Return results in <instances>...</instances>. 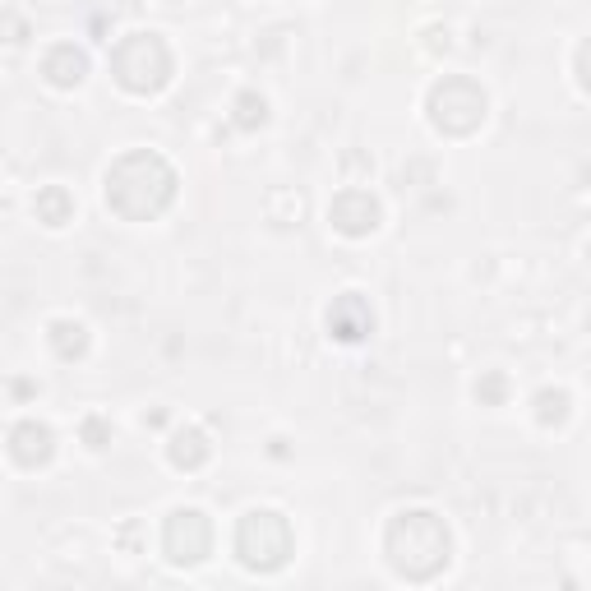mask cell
I'll list each match as a JSON object with an SVG mask.
<instances>
[{"mask_svg":"<svg viewBox=\"0 0 591 591\" xmlns=\"http://www.w3.org/2000/svg\"><path fill=\"white\" fill-rule=\"evenodd\" d=\"M102 194H107L111 213H121L125 222H148L176 199V171H171L167 157L139 148V153H125L111 162Z\"/></svg>","mask_w":591,"mask_h":591,"instance_id":"obj_1","label":"cell"},{"mask_svg":"<svg viewBox=\"0 0 591 591\" xmlns=\"http://www.w3.org/2000/svg\"><path fill=\"white\" fill-rule=\"evenodd\" d=\"M384 555L398 578L430 582L439 568H448V555H453L444 518L430 508H402L384 531Z\"/></svg>","mask_w":591,"mask_h":591,"instance_id":"obj_2","label":"cell"},{"mask_svg":"<svg viewBox=\"0 0 591 591\" xmlns=\"http://www.w3.org/2000/svg\"><path fill=\"white\" fill-rule=\"evenodd\" d=\"M111 74L116 84L134 97H153L171 84V51L157 33H130L111 51Z\"/></svg>","mask_w":591,"mask_h":591,"instance_id":"obj_3","label":"cell"},{"mask_svg":"<svg viewBox=\"0 0 591 591\" xmlns=\"http://www.w3.org/2000/svg\"><path fill=\"white\" fill-rule=\"evenodd\" d=\"M291 550H296V536H291L287 518L273 508H254L236 527V559L254 573H278L291 559Z\"/></svg>","mask_w":591,"mask_h":591,"instance_id":"obj_4","label":"cell"},{"mask_svg":"<svg viewBox=\"0 0 591 591\" xmlns=\"http://www.w3.org/2000/svg\"><path fill=\"white\" fill-rule=\"evenodd\" d=\"M485 107H490V97H485V88L476 84V79H467V74L439 79V84L430 88V102H425L430 125H435L439 134H471L485 121Z\"/></svg>","mask_w":591,"mask_h":591,"instance_id":"obj_5","label":"cell"},{"mask_svg":"<svg viewBox=\"0 0 591 591\" xmlns=\"http://www.w3.org/2000/svg\"><path fill=\"white\" fill-rule=\"evenodd\" d=\"M162 550L171 564H204L213 550V522L199 508H176L162 527Z\"/></svg>","mask_w":591,"mask_h":591,"instance_id":"obj_6","label":"cell"},{"mask_svg":"<svg viewBox=\"0 0 591 591\" xmlns=\"http://www.w3.org/2000/svg\"><path fill=\"white\" fill-rule=\"evenodd\" d=\"M379 218H384V208H379V199H374L370 190H342L333 204H328V222H333V231H342V236H351V241H361V236H370L374 227H379Z\"/></svg>","mask_w":591,"mask_h":591,"instance_id":"obj_7","label":"cell"},{"mask_svg":"<svg viewBox=\"0 0 591 591\" xmlns=\"http://www.w3.org/2000/svg\"><path fill=\"white\" fill-rule=\"evenodd\" d=\"M324 324H328V338L333 342L356 347V342H365L374 333V310H370V301H365L361 291H342L338 301L328 305Z\"/></svg>","mask_w":591,"mask_h":591,"instance_id":"obj_8","label":"cell"},{"mask_svg":"<svg viewBox=\"0 0 591 591\" xmlns=\"http://www.w3.org/2000/svg\"><path fill=\"white\" fill-rule=\"evenodd\" d=\"M51 453H56V435H51V425H42V421L28 416V421H19L10 430V458L19 462V467H28V471L47 467Z\"/></svg>","mask_w":591,"mask_h":591,"instance_id":"obj_9","label":"cell"},{"mask_svg":"<svg viewBox=\"0 0 591 591\" xmlns=\"http://www.w3.org/2000/svg\"><path fill=\"white\" fill-rule=\"evenodd\" d=\"M42 74H47L51 88H79L88 79V56L74 42H56V47L42 56Z\"/></svg>","mask_w":591,"mask_h":591,"instance_id":"obj_10","label":"cell"},{"mask_svg":"<svg viewBox=\"0 0 591 591\" xmlns=\"http://www.w3.org/2000/svg\"><path fill=\"white\" fill-rule=\"evenodd\" d=\"M208 453H213V448H208V435L199 430V425H185V430H176V435H171V444H167L171 467H181V471L204 467Z\"/></svg>","mask_w":591,"mask_h":591,"instance_id":"obj_11","label":"cell"},{"mask_svg":"<svg viewBox=\"0 0 591 591\" xmlns=\"http://www.w3.org/2000/svg\"><path fill=\"white\" fill-rule=\"evenodd\" d=\"M33 213H37V222L42 227H65V222H74V199H70V190L65 185H47V190H37V199H33Z\"/></svg>","mask_w":591,"mask_h":591,"instance_id":"obj_12","label":"cell"},{"mask_svg":"<svg viewBox=\"0 0 591 591\" xmlns=\"http://www.w3.org/2000/svg\"><path fill=\"white\" fill-rule=\"evenodd\" d=\"M47 338H51V347H56L61 361H79V356H88V328L79 324V319H56Z\"/></svg>","mask_w":591,"mask_h":591,"instance_id":"obj_13","label":"cell"},{"mask_svg":"<svg viewBox=\"0 0 591 591\" xmlns=\"http://www.w3.org/2000/svg\"><path fill=\"white\" fill-rule=\"evenodd\" d=\"M568 407H573V398H568L564 388H541L536 393V421L541 425H564Z\"/></svg>","mask_w":591,"mask_h":591,"instance_id":"obj_14","label":"cell"},{"mask_svg":"<svg viewBox=\"0 0 591 591\" xmlns=\"http://www.w3.org/2000/svg\"><path fill=\"white\" fill-rule=\"evenodd\" d=\"M231 121H236V130H259V125L268 121V102L259 93H241L236 97V116H231Z\"/></svg>","mask_w":591,"mask_h":591,"instance_id":"obj_15","label":"cell"},{"mask_svg":"<svg viewBox=\"0 0 591 591\" xmlns=\"http://www.w3.org/2000/svg\"><path fill=\"white\" fill-rule=\"evenodd\" d=\"M504 398H508V379L499 370L476 379V402H481V407H504Z\"/></svg>","mask_w":591,"mask_h":591,"instance_id":"obj_16","label":"cell"},{"mask_svg":"<svg viewBox=\"0 0 591 591\" xmlns=\"http://www.w3.org/2000/svg\"><path fill=\"white\" fill-rule=\"evenodd\" d=\"M79 435H84V444L93 448V453H102V448L111 444V421H102V416H88Z\"/></svg>","mask_w":591,"mask_h":591,"instance_id":"obj_17","label":"cell"}]
</instances>
